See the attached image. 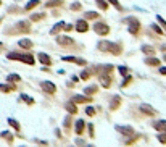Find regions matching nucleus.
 Listing matches in <instances>:
<instances>
[{
  "label": "nucleus",
  "instance_id": "393cba45",
  "mask_svg": "<svg viewBox=\"0 0 166 147\" xmlns=\"http://www.w3.org/2000/svg\"><path fill=\"white\" fill-rule=\"evenodd\" d=\"M145 63H147V65H153V66H156V65H160V60H158V58H147Z\"/></svg>",
  "mask_w": 166,
  "mask_h": 147
},
{
  "label": "nucleus",
  "instance_id": "2eb2a0df",
  "mask_svg": "<svg viewBox=\"0 0 166 147\" xmlns=\"http://www.w3.org/2000/svg\"><path fill=\"white\" fill-rule=\"evenodd\" d=\"M39 60L44 63V65H50V63H52V60H50V57L47 53H39Z\"/></svg>",
  "mask_w": 166,
  "mask_h": 147
},
{
  "label": "nucleus",
  "instance_id": "7c9ffc66",
  "mask_svg": "<svg viewBox=\"0 0 166 147\" xmlns=\"http://www.w3.org/2000/svg\"><path fill=\"white\" fill-rule=\"evenodd\" d=\"M64 128H66V129L71 128V116H66V118H64Z\"/></svg>",
  "mask_w": 166,
  "mask_h": 147
},
{
  "label": "nucleus",
  "instance_id": "79ce46f5",
  "mask_svg": "<svg viewBox=\"0 0 166 147\" xmlns=\"http://www.w3.org/2000/svg\"><path fill=\"white\" fill-rule=\"evenodd\" d=\"M81 78H82V79H89V73H87V71H82Z\"/></svg>",
  "mask_w": 166,
  "mask_h": 147
},
{
  "label": "nucleus",
  "instance_id": "b1692460",
  "mask_svg": "<svg viewBox=\"0 0 166 147\" xmlns=\"http://www.w3.org/2000/svg\"><path fill=\"white\" fill-rule=\"evenodd\" d=\"M19 100H24L26 103H29V105H32V103H34V99H31V97H27L26 94H21V95H19Z\"/></svg>",
  "mask_w": 166,
  "mask_h": 147
},
{
  "label": "nucleus",
  "instance_id": "7ed1b4c3",
  "mask_svg": "<svg viewBox=\"0 0 166 147\" xmlns=\"http://www.w3.org/2000/svg\"><path fill=\"white\" fill-rule=\"evenodd\" d=\"M93 29H95V32L100 34V36H106V34L110 32V26L105 24V23H97L93 26Z\"/></svg>",
  "mask_w": 166,
  "mask_h": 147
},
{
  "label": "nucleus",
  "instance_id": "9b49d317",
  "mask_svg": "<svg viewBox=\"0 0 166 147\" xmlns=\"http://www.w3.org/2000/svg\"><path fill=\"white\" fill-rule=\"evenodd\" d=\"M18 29H23L21 32H29L31 31V26H29V23H27V21H21V23H18Z\"/></svg>",
  "mask_w": 166,
  "mask_h": 147
},
{
  "label": "nucleus",
  "instance_id": "58836bf2",
  "mask_svg": "<svg viewBox=\"0 0 166 147\" xmlns=\"http://www.w3.org/2000/svg\"><path fill=\"white\" fill-rule=\"evenodd\" d=\"M151 29H153V31H155L156 34H163V31H161V29H160V27H158V26H156V24H151Z\"/></svg>",
  "mask_w": 166,
  "mask_h": 147
},
{
  "label": "nucleus",
  "instance_id": "423d86ee",
  "mask_svg": "<svg viewBox=\"0 0 166 147\" xmlns=\"http://www.w3.org/2000/svg\"><path fill=\"white\" fill-rule=\"evenodd\" d=\"M56 42L61 44V45H73L74 44V40L71 37H68V36H58V37H56Z\"/></svg>",
  "mask_w": 166,
  "mask_h": 147
},
{
  "label": "nucleus",
  "instance_id": "f704fd0d",
  "mask_svg": "<svg viewBox=\"0 0 166 147\" xmlns=\"http://www.w3.org/2000/svg\"><path fill=\"white\" fill-rule=\"evenodd\" d=\"M158 141H160V142H166V132H161V134H158Z\"/></svg>",
  "mask_w": 166,
  "mask_h": 147
},
{
  "label": "nucleus",
  "instance_id": "ddd939ff",
  "mask_svg": "<svg viewBox=\"0 0 166 147\" xmlns=\"http://www.w3.org/2000/svg\"><path fill=\"white\" fill-rule=\"evenodd\" d=\"M84 126H85V121H82V120H77L76 121V134H82Z\"/></svg>",
  "mask_w": 166,
  "mask_h": 147
},
{
  "label": "nucleus",
  "instance_id": "39448f33",
  "mask_svg": "<svg viewBox=\"0 0 166 147\" xmlns=\"http://www.w3.org/2000/svg\"><path fill=\"white\" fill-rule=\"evenodd\" d=\"M87 29H89V26H87V21L85 19H79L76 23V31L77 32H85Z\"/></svg>",
  "mask_w": 166,
  "mask_h": 147
},
{
  "label": "nucleus",
  "instance_id": "9d476101",
  "mask_svg": "<svg viewBox=\"0 0 166 147\" xmlns=\"http://www.w3.org/2000/svg\"><path fill=\"white\" fill-rule=\"evenodd\" d=\"M119 103H121V97H119V95H114V97H113V100L110 102V108H111V110L119 108Z\"/></svg>",
  "mask_w": 166,
  "mask_h": 147
},
{
  "label": "nucleus",
  "instance_id": "6ab92c4d",
  "mask_svg": "<svg viewBox=\"0 0 166 147\" xmlns=\"http://www.w3.org/2000/svg\"><path fill=\"white\" fill-rule=\"evenodd\" d=\"M140 108H142V111H143V113H148V115H155V110L151 108L150 105H145V103H143Z\"/></svg>",
  "mask_w": 166,
  "mask_h": 147
},
{
  "label": "nucleus",
  "instance_id": "37998d69",
  "mask_svg": "<svg viewBox=\"0 0 166 147\" xmlns=\"http://www.w3.org/2000/svg\"><path fill=\"white\" fill-rule=\"evenodd\" d=\"M160 73H161V74H166V66H161V68H160Z\"/></svg>",
  "mask_w": 166,
  "mask_h": 147
},
{
  "label": "nucleus",
  "instance_id": "0eeeda50",
  "mask_svg": "<svg viewBox=\"0 0 166 147\" xmlns=\"http://www.w3.org/2000/svg\"><path fill=\"white\" fill-rule=\"evenodd\" d=\"M98 50H102V52H110V50H111V42H108V40L98 42Z\"/></svg>",
  "mask_w": 166,
  "mask_h": 147
},
{
  "label": "nucleus",
  "instance_id": "cd10ccee",
  "mask_svg": "<svg viewBox=\"0 0 166 147\" xmlns=\"http://www.w3.org/2000/svg\"><path fill=\"white\" fill-rule=\"evenodd\" d=\"M97 3L100 5V8H102V10H106L108 8V3L105 2V0H97Z\"/></svg>",
  "mask_w": 166,
  "mask_h": 147
},
{
  "label": "nucleus",
  "instance_id": "a211bd4d",
  "mask_svg": "<svg viewBox=\"0 0 166 147\" xmlns=\"http://www.w3.org/2000/svg\"><path fill=\"white\" fill-rule=\"evenodd\" d=\"M63 60L64 61H74V63H79V65H84V60H81V58H76V57H63Z\"/></svg>",
  "mask_w": 166,
  "mask_h": 147
},
{
  "label": "nucleus",
  "instance_id": "2f4dec72",
  "mask_svg": "<svg viewBox=\"0 0 166 147\" xmlns=\"http://www.w3.org/2000/svg\"><path fill=\"white\" fill-rule=\"evenodd\" d=\"M85 113H87L89 116H93V115H95V110H93V107H87V108H85Z\"/></svg>",
  "mask_w": 166,
  "mask_h": 147
},
{
  "label": "nucleus",
  "instance_id": "a19ab883",
  "mask_svg": "<svg viewBox=\"0 0 166 147\" xmlns=\"http://www.w3.org/2000/svg\"><path fill=\"white\" fill-rule=\"evenodd\" d=\"M89 136H90V137L95 136V134H93V124H89Z\"/></svg>",
  "mask_w": 166,
  "mask_h": 147
},
{
  "label": "nucleus",
  "instance_id": "4c0bfd02",
  "mask_svg": "<svg viewBox=\"0 0 166 147\" xmlns=\"http://www.w3.org/2000/svg\"><path fill=\"white\" fill-rule=\"evenodd\" d=\"M71 10H81V3H79V2H76V3H73V5H71Z\"/></svg>",
  "mask_w": 166,
  "mask_h": 147
},
{
  "label": "nucleus",
  "instance_id": "6e6552de",
  "mask_svg": "<svg viewBox=\"0 0 166 147\" xmlns=\"http://www.w3.org/2000/svg\"><path fill=\"white\" fill-rule=\"evenodd\" d=\"M119 132H122L124 136H131V134H134V129L131 128V126H118L116 128Z\"/></svg>",
  "mask_w": 166,
  "mask_h": 147
},
{
  "label": "nucleus",
  "instance_id": "5701e85b",
  "mask_svg": "<svg viewBox=\"0 0 166 147\" xmlns=\"http://www.w3.org/2000/svg\"><path fill=\"white\" fill-rule=\"evenodd\" d=\"M37 5H39V0H31V2H27L26 10H32V8H35Z\"/></svg>",
  "mask_w": 166,
  "mask_h": 147
},
{
  "label": "nucleus",
  "instance_id": "f03ea898",
  "mask_svg": "<svg viewBox=\"0 0 166 147\" xmlns=\"http://www.w3.org/2000/svg\"><path fill=\"white\" fill-rule=\"evenodd\" d=\"M126 21L129 23V32H131V34H137V32H139L140 23H139V21H137L135 18H127Z\"/></svg>",
  "mask_w": 166,
  "mask_h": 147
},
{
  "label": "nucleus",
  "instance_id": "c756f323",
  "mask_svg": "<svg viewBox=\"0 0 166 147\" xmlns=\"http://www.w3.org/2000/svg\"><path fill=\"white\" fill-rule=\"evenodd\" d=\"M131 82H132V76H127V78H126L124 81L121 82V86L124 87V86H127V84H131Z\"/></svg>",
  "mask_w": 166,
  "mask_h": 147
},
{
  "label": "nucleus",
  "instance_id": "ea45409f",
  "mask_svg": "<svg viewBox=\"0 0 166 147\" xmlns=\"http://www.w3.org/2000/svg\"><path fill=\"white\" fill-rule=\"evenodd\" d=\"M118 69H119V73H121L122 76H126V74H127V68H126V66H119Z\"/></svg>",
  "mask_w": 166,
  "mask_h": 147
},
{
  "label": "nucleus",
  "instance_id": "f257e3e1",
  "mask_svg": "<svg viewBox=\"0 0 166 147\" xmlns=\"http://www.w3.org/2000/svg\"><path fill=\"white\" fill-rule=\"evenodd\" d=\"M10 60H19V61H24V63H27V65H34L35 63V60H34V57L32 55H29V53H15V52H11V53H8L6 55Z\"/></svg>",
  "mask_w": 166,
  "mask_h": 147
},
{
  "label": "nucleus",
  "instance_id": "20e7f679",
  "mask_svg": "<svg viewBox=\"0 0 166 147\" xmlns=\"http://www.w3.org/2000/svg\"><path fill=\"white\" fill-rule=\"evenodd\" d=\"M42 89H44L45 92H48V94H55V90H56L55 84H52L50 81H44V82H42Z\"/></svg>",
  "mask_w": 166,
  "mask_h": 147
},
{
  "label": "nucleus",
  "instance_id": "a878e982",
  "mask_svg": "<svg viewBox=\"0 0 166 147\" xmlns=\"http://www.w3.org/2000/svg\"><path fill=\"white\" fill-rule=\"evenodd\" d=\"M44 16H45L44 13H35V15H32V16H31V19H32V21H39V19H42Z\"/></svg>",
  "mask_w": 166,
  "mask_h": 147
},
{
  "label": "nucleus",
  "instance_id": "4be33fe9",
  "mask_svg": "<svg viewBox=\"0 0 166 147\" xmlns=\"http://www.w3.org/2000/svg\"><path fill=\"white\" fill-rule=\"evenodd\" d=\"M85 18L87 19H95V18H100L97 11H85Z\"/></svg>",
  "mask_w": 166,
  "mask_h": 147
},
{
  "label": "nucleus",
  "instance_id": "412c9836",
  "mask_svg": "<svg viewBox=\"0 0 166 147\" xmlns=\"http://www.w3.org/2000/svg\"><path fill=\"white\" fill-rule=\"evenodd\" d=\"M63 23H61V21H60V23H56L53 27H52V31H50V32H52V34H56V32H60V29H63Z\"/></svg>",
  "mask_w": 166,
  "mask_h": 147
},
{
  "label": "nucleus",
  "instance_id": "bb28decb",
  "mask_svg": "<svg viewBox=\"0 0 166 147\" xmlns=\"http://www.w3.org/2000/svg\"><path fill=\"white\" fill-rule=\"evenodd\" d=\"M8 123H10V124H11V126H13V128H15L16 131H19V124L16 123V120H13V118H10V120H8Z\"/></svg>",
  "mask_w": 166,
  "mask_h": 147
},
{
  "label": "nucleus",
  "instance_id": "72a5a7b5",
  "mask_svg": "<svg viewBox=\"0 0 166 147\" xmlns=\"http://www.w3.org/2000/svg\"><path fill=\"white\" fill-rule=\"evenodd\" d=\"M58 5H61L60 0H56V2H48V3H47V6H50V8H53V6H58Z\"/></svg>",
  "mask_w": 166,
  "mask_h": 147
},
{
  "label": "nucleus",
  "instance_id": "4468645a",
  "mask_svg": "<svg viewBox=\"0 0 166 147\" xmlns=\"http://www.w3.org/2000/svg\"><path fill=\"white\" fill-rule=\"evenodd\" d=\"M18 44H19V47H23V48H31L32 47V42L29 39H21Z\"/></svg>",
  "mask_w": 166,
  "mask_h": 147
},
{
  "label": "nucleus",
  "instance_id": "f3484780",
  "mask_svg": "<svg viewBox=\"0 0 166 147\" xmlns=\"http://www.w3.org/2000/svg\"><path fill=\"white\" fill-rule=\"evenodd\" d=\"M142 52L147 53V55H153L155 53V48L151 45H142Z\"/></svg>",
  "mask_w": 166,
  "mask_h": 147
},
{
  "label": "nucleus",
  "instance_id": "c03bdc74",
  "mask_svg": "<svg viewBox=\"0 0 166 147\" xmlns=\"http://www.w3.org/2000/svg\"><path fill=\"white\" fill-rule=\"evenodd\" d=\"M0 50H2V42H0Z\"/></svg>",
  "mask_w": 166,
  "mask_h": 147
},
{
  "label": "nucleus",
  "instance_id": "c9c22d12",
  "mask_svg": "<svg viewBox=\"0 0 166 147\" xmlns=\"http://www.w3.org/2000/svg\"><path fill=\"white\" fill-rule=\"evenodd\" d=\"M21 78H19V76L18 74H10L8 76V81H19Z\"/></svg>",
  "mask_w": 166,
  "mask_h": 147
},
{
  "label": "nucleus",
  "instance_id": "f8f14e48",
  "mask_svg": "<svg viewBox=\"0 0 166 147\" xmlns=\"http://www.w3.org/2000/svg\"><path fill=\"white\" fill-rule=\"evenodd\" d=\"M100 81H102V86H103V87H110L111 78H110L108 74H102V76H100Z\"/></svg>",
  "mask_w": 166,
  "mask_h": 147
},
{
  "label": "nucleus",
  "instance_id": "1a4fd4ad",
  "mask_svg": "<svg viewBox=\"0 0 166 147\" xmlns=\"http://www.w3.org/2000/svg\"><path fill=\"white\" fill-rule=\"evenodd\" d=\"M89 100H90V97H85V95H73V99H71V102H74V103H85Z\"/></svg>",
  "mask_w": 166,
  "mask_h": 147
},
{
  "label": "nucleus",
  "instance_id": "e433bc0d",
  "mask_svg": "<svg viewBox=\"0 0 166 147\" xmlns=\"http://www.w3.org/2000/svg\"><path fill=\"white\" fill-rule=\"evenodd\" d=\"M0 90H3V92H10L11 87H10V86H3V84H0Z\"/></svg>",
  "mask_w": 166,
  "mask_h": 147
},
{
  "label": "nucleus",
  "instance_id": "dca6fc26",
  "mask_svg": "<svg viewBox=\"0 0 166 147\" xmlns=\"http://www.w3.org/2000/svg\"><path fill=\"white\" fill-rule=\"evenodd\" d=\"M64 107H66V110L69 111V113H73V115L77 111V108H76V103H74V102H68L66 105H64Z\"/></svg>",
  "mask_w": 166,
  "mask_h": 147
},
{
  "label": "nucleus",
  "instance_id": "aec40b11",
  "mask_svg": "<svg viewBox=\"0 0 166 147\" xmlns=\"http://www.w3.org/2000/svg\"><path fill=\"white\" fill-rule=\"evenodd\" d=\"M153 128H156L158 131L166 129V121H156V123H153Z\"/></svg>",
  "mask_w": 166,
  "mask_h": 147
},
{
  "label": "nucleus",
  "instance_id": "473e14b6",
  "mask_svg": "<svg viewBox=\"0 0 166 147\" xmlns=\"http://www.w3.org/2000/svg\"><path fill=\"white\" fill-rule=\"evenodd\" d=\"M108 2H110L113 6H114V8H118V10H121V5H119V2H118V0H108Z\"/></svg>",
  "mask_w": 166,
  "mask_h": 147
},
{
  "label": "nucleus",
  "instance_id": "c85d7f7f",
  "mask_svg": "<svg viewBox=\"0 0 166 147\" xmlns=\"http://www.w3.org/2000/svg\"><path fill=\"white\" fill-rule=\"evenodd\" d=\"M97 90V86H90V87H87L85 89V95H89V94H93Z\"/></svg>",
  "mask_w": 166,
  "mask_h": 147
}]
</instances>
